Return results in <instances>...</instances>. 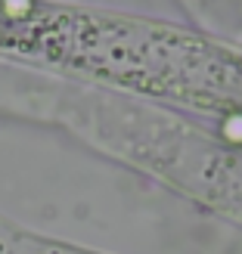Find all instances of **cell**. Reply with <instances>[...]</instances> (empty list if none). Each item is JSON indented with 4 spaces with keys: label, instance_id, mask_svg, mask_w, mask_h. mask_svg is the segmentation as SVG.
Returning a JSON list of instances; mask_svg holds the SVG:
<instances>
[{
    "label": "cell",
    "instance_id": "cell-1",
    "mask_svg": "<svg viewBox=\"0 0 242 254\" xmlns=\"http://www.w3.org/2000/svg\"><path fill=\"white\" fill-rule=\"evenodd\" d=\"M0 53L75 65L156 93L242 106V56L161 25L0 0Z\"/></svg>",
    "mask_w": 242,
    "mask_h": 254
},
{
    "label": "cell",
    "instance_id": "cell-2",
    "mask_svg": "<svg viewBox=\"0 0 242 254\" xmlns=\"http://www.w3.org/2000/svg\"><path fill=\"white\" fill-rule=\"evenodd\" d=\"M0 254H87V251L50 242V239H37L25 230H16L6 220H0Z\"/></svg>",
    "mask_w": 242,
    "mask_h": 254
}]
</instances>
